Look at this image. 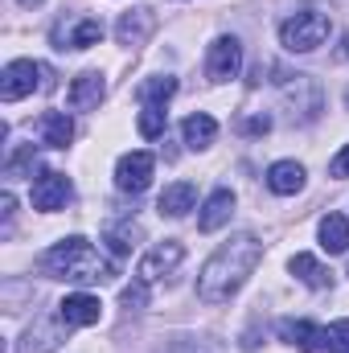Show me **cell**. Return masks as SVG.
<instances>
[{"label":"cell","mask_w":349,"mask_h":353,"mask_svg":"<svg viewBox=\"0 0 349 353\" xmlns=\"http://www.w3.org/2000/svg\"><path fill=\"white\" fill-rule=\"evenodd\" d=\"M259 259H263V243L255 234H239V239L222 243L197 275V300L201 304H226L247 283V275L259 267Z\"/></svg>","instance_id":"cell-1"},{"label":"cell","mask_w":349,"mask_h":353,"mask_svg":"<svg viewBox=\"0 0 349 353\" xmlns=\"http://www.w3.org/2000/svg\"><path fill=\"white\" fill-rule=\"evenodd\" d=\"M41 271L50 279H66V283H103L115 275V263H107L83 234H74L41 255Z\"/></svg>","instance_id":"cell-2"},{"label":"cell","mask_w":349,"mask_h":353,"mask_svg":"<svg viewBox=\"0 0 349 353\" xmlns=\"http://www.w3.org/2000/svg\"><path fill=\"white\" fill-rule=\"evenodd\" d=\"M329 33H333V21H329V12H321V8H300V12H292V17L279 25V41H283V50H292V54H312V50H321Z\"/></svg>","instance_id":"cell-3"},{"label":"cell","mask_w":349,"mask_h":353,"mask_svg":"<svg viewBox=\"0 0 349 353\" xmlns=\"http://www.w3.org/2000/svg\"><path fill=\"white\" fill-rule=\"evenodd\" d=\"M33 87H46V66L25 62V58H17V62L4 66V74H0V99L4 103H17V99L33 94Z\"/></svg>","instance_id":"cell-4"},{"label":"cell","mask_w":349,"mask_h":353,"mask_svg":"<svg viewBox=\"0 0 349 353\" xmlns=\"http://www.w3.org/2000/svg\"><path fill=\"white\" fill-rule=\"evenodd\" d=\"M103 41V21L99 17H66L54 25V50H90Z\"/></svg>","instance_id":"cell-5"},{"label":"cell","mask_w":349,"mask_h":353,"mask_svg":"<svg viewBox=\"0 0 349 353\" xmlns=\"http://www.w3.org/2000/svg\"><path fill=\"white\" fill-rule=\"evenodd\" d=\"M181 259H185V247H181L177 239H165V243H157V247L140 259V267H136V279H144V283L152 288L157 279L173 275L177 267H181Z\"/></svg>","instance_id":"cell-6"},{"label":"cell","mask_w":349,"mask_h":353,"mask_svg":"<svg viewBox=\"0 0 349 353\" xmlns=\"http://www.w3.org/2000/svg\"><path fill=\"white\" fill-rule=\"evenodd\" d=\"M239 70H243V46H239V37H218L210 46V58H206L210 83H230V79H239Z\"/></svg>","instance_id":"cell-7"},{"label":"cell","mask_w":349,"mask_h":353,"mask_svg":"<svg viewBox=\"0 0 349 353\" xmlns=\"http://www.w3.org/2000/svg\"><path fill=\"white\" fill-rule=\"evenodd\" d=\"M152 169H157L152 152H128V157H119V165H115V185H119L123 193H144V189L152 185Z\"/></svg>","instance_id":"cell-8"},{"label":"cell","mask_w":349,"mask_h":353,"mask_svg":"<svg viewBox=\"0 0 349 353\" xmlns=\"http://www.w3.org/2000/svg\"><path fill=\"white\" fill-rule=\"evenodd\" d=\"M70 201V176L66 173H41L33 181V210L54 214Z\"/></svg>","instance_id":"cell-9"},{"label":"cell","mask_w":349,"mask_h":353,"mask_svg":"<svg viewBox=\"0 0 349 353\" xmlns=\"http://www.w3.org/2000/svg\"><path fill=\"white\" fill-rule=\"evenodd\" d=\"M152 29H157V12H152V8H132V12L119 17L115 37H119V46L136 50V46H144V41L152 37Z\"/></svg>","instance_id":"cell-10"},{"label":"cell","mask_w":349,"mask_h":353,"mask_svg":"<svg viewBox=\"0 0 349 353\" xmlns=\"http://www.w3.org/2000/svg\"><path fill=\"white\" fill-rule=\"evenodd\" d=\"M58 316L66 321V329L70 325H99V316H103V304L90 296V292H74V296H66L62 304H58Z\"/></svg>","instance_id":"cell-11"},{"label":"cell","mask_w":349,"mask_h":353,"mask_svg":"<svg viewBox=\"0 0 349 353\" xmlns=\"http://www.w3.org/2000/svg\"><path fill=\"white\" fill-rule=\"evenodd\" d=\"M230 214H235V193H230V189H214V193L206 197L201 214H197V230L214 234L218 226H226V222H230Z\"/></svg>","instance_id":"cell-12"},{"label":"cell","mask_w":349,"mask_h":353,"mask_svg":"<svg viewBox=\"0 0 349 353\" xmlns=\"http://www.w3.org/2000/svg\"><path fill=\"white\" fill-rule=\"evenodd\" d=\"M103 94H107L103 74H99V70H87V74H79V79L70 83V107H74V111H99Z\"/></svg>","instance_id":"cell-13"},{"label":"cell","mask_w":349,"mask_h":353,"mask_svg":"<svg viewBox=\"0 0 349 353\" xmlns=\"http://www.w3.org/2000/svg\"><path fill=\"white\" fill-rule=\"evenodd\" d=\"M37 140H41L46 148H66V144L74 140L70 115H66V111H46V115L37 119Z\"/></svg>","instance_id":"cell-14"},{"label":"cell","mask_w":349,"mask_h":353,"mask_svg":"<svg viewBox=\"0 0 349 353\" xmlns=\"http://www.w3.org/2000/svg\"><path fill=\"white\" fill-rule=\"evenodd\" d=\"M267 189L279 193V197L300 193V189H304V165H296V161H275V165L267 169Z\"/></svg>","instance_id":"cell-15"},{"label":"cell","mask_w":349,"mask_h":353,"mask_svg":"<svg viewBox=\"0 0 349 353\" xmlns=\"http://www.w3.org/2000/svg\"><path fill=\"white\" fill-rule=\"evenodd\" d=\"M193 201H197V189H193V181H173V185L161 193L157 210H161L165 218H185V214L193 210Z\"/></svg>","instance_id":"cell-16"},{"label":"cell","mask_w":349,"mask_h":353,"mask_svg":"<svg viewBox=\"0 0 349 353\" xmlns=\"http://www.w3.org/2000/svg\"><path fill=\"white\" fill-rule=\"evenodd\" d=\"M144 239V230H140V222H132V218H119V222H111L107 230H103V243L111 247V255H132V247Z\"/></svg>","instance_id":"cell-17"},{"label":"cell","mask_w":349,"mask_h":353,"mask_svg":"<svg viewBox=\"0 0 349 353\" xmlns=\"http://www.w3.org/2000/svg\"><path fill=\"white\" fill-rule=\"evenodd\" d=\"M321 247L329 255H346L349 251V222L346 214H325L321 218Z\"/></svg>","instance_id":"cell-18"},{"label":"cell","mask_w":349,"mask_h":353,"mask_svg":"<svg viewBox=\"0 0 349 353\" xmlns=\"http://www.w3.org/2000/svg\"><path fill=\"white\" fill-rule=\"evenodd\" d=\"M279 337L288 345H296V350L317 353V345H321V325H312V321H283L279 325Z\"/></svg>","instance_id":"cell-19"},{"label":"cell","mask_w":349,"mask_h":353,"mask_svg":"<svg viewBox=\"0 0 349 353\" xmlns=\"http://www.w3.org/2000/svg\"><path fill=\"white\" fill-rule=\"evenodd\" d=\"M62 316H58V325H50V321H37L33 329H29V337H25V353H54L62 345Z\"/></svg>","instance_id":"cell-20"},{"label":"cell","mask_w":349,"mask_h":353,"mask_svg":"<svg viewBox=\"0 0 349 353\" xmlns=\"http://www.w3.org/2000/svg\"><path fill=\"white\" fill-rule=\"evenodd\" d=\"M185 144L189 148H210L214 144V136H218V119L214 115H206V111H197V115H189L185 119Z\"/></svg>","instance_id":"cell-21"},{"label":"cell","mask_w":349,"mask_h":353,"mask_svg":"<svg viewBox=\"0 0 349 353\" xmlns=\"http://www.w3.org/2000/svg\"><path fill=\"white\" fill-rule=\"evenodd\" d=\"M288 267H292V275H296L300 283H308V288H317V292H321V288H329V279H333V275L317 263L312 255H292V263H288Z\"/></svg>","instance_id":"cell-22"},{"label":"cell","mask_w":349,"mask_h":353,"mask_svg":"<svg viewBox=\"0 0 349 353\" xmlns=\"http://www.w3.org/2000/svg\"><path fill=\"white\" fill-rule=\"evenodd\" d=\"M173 94H177V79L161 74V79H148V83L140 87V103H144V107H165Z\"/></svg>","instance_id":"cell-23"},{"label":"cell","mask_w":349,"mask_h":353,"mask_svg":"<svg viewBox=\"0 0 349 353\" xmlns=\"http://www.w3.org/2000/svg\"><path fill=\"white\" fill-rule=\"evenodd\" d=\"M317 353H349V321H337L329 329H321V345Z\"/></svg>","instance_id":"cell-24"},{"label":"cell","mask_w":349,"mask_h":353,"mask_svg":"<svg viewBox=\"0 0 349 353\" xmlns=\"http://www.w3.org/2000/svg\"><path fill=\"white\" fill-rule=\"evenodd\" d=\"M165 123H169L165 107H144V111H140V136H144V140L165 136Z\"/></svg>","instance_id":"cell-25"},{"label":"cell","mask_w":349,"mask_h":353,"mask_svg":"<svg viewBox=\"0 0 349 353\" xmlns=\"http://www.w3.org/2000/svg\"><path fill=\"white\" fill-rule=\"evenodd\" d=\"M33 165H37V152H33V144H21L8 161H4V176H21V173H33Z\"/></svg>","instance_id":"cell-26"},{"label":"cell","mask_w":349,"mask_h":353,"mask_svg":"<svg viewBox=\"0 0 349 353\" xmlns=\"http://www.w3.org/2000/svg\"><path fill=\"white\" fill-rule=\"evenodd\" d=\"M119 300H123V308H144V304H148V283H144V279H136L132 288H123V296H119Z\"/></svg>","instance_id":"cell-27"},{"label":"cell","mask_w":349,"mask_h":353,"mask_svg":"<svg viewBox=\"0 0 349 353\" xmlns=\"http://www.w3.org/2000/svg\"><path fill=\"white\" fill-rule=\"evenodd\" d=\"M329 173H333V176H349V144L341 148V152H337V157H333V165H329Z\"/></svg>","instance_id":"cell-28"},{"label":"cell","mask_w":349,"mask_h":353,"mask_svg":"<svg viewBox=\"0 0 349 353\" xmlns=\"http://www.w3.org/2000/svg\"><path fill=\"white\" fill-rule=\"evenodd\" d=\"M247 132H251V136H267V132H271V119H267V115H255V119H247Z\"/></svg>","instance_id":"cell-29"},{"label":"cell","mask_w":349,"mask_h":353,"mask_svg":"<svg viewBox=\"0 0 349 353\" xmlns=\"http://www.w3.org/2000/svg\"><path fill=\"white\" fill-rule=\"evenodd\" d=\"M21 4H41V0H21Z\"/></svg>","instance_id":"cell-30"},{"label":"cell","mask_w":349,"mask_h":353,"mask_svg":"<svg viewBox=\"0 0 349 353\" xmlns=\"http://www.w3.org/2000/svg\"><path fill=\"white\" fill-rule=\"evenodd\" d=\"M346 107H349V90H346Z\"/></svg>","instance_id":"cell-31"},{"label":"cell","mask_w":349,"mask_h":353,"mask_svg":"<svg viewBox=\"0 0 349 353\" xmlns=\"http://www.w3.org/2000/svg\"><path fill=\"white\" fill-rule=\"evenodd\" d=\"M346 54H349V37H346Z\"/></svg>","instance_id":"cell-32"}]
</instances>
